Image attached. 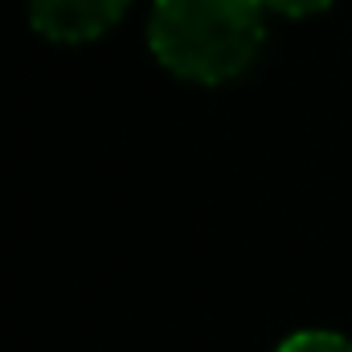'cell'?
Masks as SVG:
<instances>
[{
    "label": "cell",
    "mask_w": 352,
    "mask_h": 352,
    "mask_svg": "<svg viewBox=\"0 0 352 352\" xmlns=\"http://www.w3.org/2000/svg\"><path fill=\"white\" fill-rule=\"evenodd\" d=\"M266 8H278L287 16H311V12H324L332 0H263Z\"/></svg>",
    "instance_id": "4"
},
{
    "label": "cell",
    "mask_w": 352,
    "mask_h": 352,
    "mask_svg": "<svg viewBox=\"0 0 352 352\" xmlns=\"http://www.w3.org/2000/svg\"><path fill=\"white\" fill-rule=\"evenodd\" d=\"M148 41L180 78L230 82L263 45V0H156Z\"/></svg>",
    "instance_id": "1"
},
{
    "label": "cell",
    "mask_w": 352,
    "mask_h": 352,
    "mask_svg": "<svg viewBox=\"0 0 352 352\" xmlns=\"http://www.w3.org/2000/svg\"><path fill=\"white\" fill-rule=\"evenodd\" d=\"M278 352H352V340L336 336V332H299Z\"/></svg>",
    "instance_id": "3"
},
{
    "label": "cell",
    "mask_w": 352,
    "mask_h": 352,
    "mask_svg": "<svg viewBox=\"0 0 352 352\" xmlns=\"http://www.w3.org/2000/svg\"><path fill=\"white\" fill-rule=\"evenodd\" d=\"M131 0H29V21L50 41H90L107 33Z\"/></svg>",
    "instance_id": "2"
}]
</instances>
